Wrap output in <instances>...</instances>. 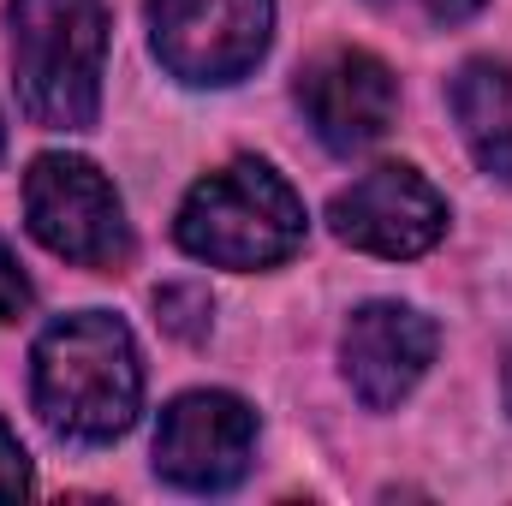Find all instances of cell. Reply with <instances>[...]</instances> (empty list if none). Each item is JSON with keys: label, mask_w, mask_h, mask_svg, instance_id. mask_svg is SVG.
<instances>
[{"label": "cell", "mask_w": 512, "mask_h": 506, "mask_svg": "<svg viewBox=\"0 0 512 506\" xmlns=\"http://www.w3.org/2000/svg\"><path fill=\"white\" fill-rule=\"evenodd\" d=\"M435 346H441V334H435V322L423 310L376 298V304L352 310V322L340 334V370H346L352 393L370 411H393L417 381L429 376Z\"/></svg>", "instance_id": "cell-9"}, {"label": "cell", "mask_w": 512, "mask_h": 506, "mask_svg": "<svg viewBox=\"0 0 512 506\" xmlns=\"http://www.w3.org/2000/svg\"><path fill=\"white\" fill-rule=\"evenodd\" d=\"M256 459V411L239 393H221V387H197V393H179L167 411H161V429H155V471L173 483V489H191V495H221L233 489Z\"/></svg>", "instance_id": "cell-6"}, {"label": "cell", "mask_w": 512, "mask_h": 506, "mask_svg": "<svg viewBox=\"0 0 512 506\" xmlns=\"http://www.w3.org/2000/svg\"><path fill=\"white\" fill-rule=\"evenodd\" d=\"M447 102H453L459 137L477 155V167L512 185V66L507 60H465Z\"/></svg>", "instance_id": "cell-10"}, {"label": "cell", "mask_w": 512, "mask_h": 506, "mask_svg": "<svg viewBox=\"0 0 512 506\" xmlns=\"http://www.w3.org/2000/svg\"><path fill=\"white\" fill-rule=\"evenodd\" d=\"M30 280H24V268H18V256L6 251V239H0V322H18L24 310H30Z\"/></svg>", "instance_id": "cell-13"}, {"label": "cell", "mask_w": 512, "mask_h": 506, "mask_svg": "<svg viewBox=\"0 0 512 506\" xmlns=\"http://www.w3.org/2000/svg\"><path fill=\"white\" fill-rule=\"evenodd\" d=\"M18 495H30V453L0 423V501H18Z\"/></svg>", "instance_id": "cell-12"}, {"label": "cell", "mask_w": 512, "mask_h": 506, "mask_svg": "<svg viewBox=\"0 0 512 506\" xmlns=\"http://www.w3.org/2000/svg\"><path fill=\"white\" fill-rule=\"evenodd\" d=\"M0 149H6V131H0Z\"/></svg>", "instance_id": "cell-15"}, {"label": "cell", "mask_w": 512, "mask_h": 506, "mask_svg": "<svg viewBox=\"0 0 512 506\" xmlns=\"http://www.w3.org/2000/svg\"><path fill=\"white\" fill-rule=\"evenodd\" d=\"M328 227L340 245L352 251H370V256H423L441 245L447 233V203L441 191L405 167V161H387V167H370L364 179H352L334 203H328Z\"/></svg>", "instance_id": "cell-7"}, {"label": "cell", "mask_w": 512, "mask_h": 506, "mask_svg": "<svg viewBox=\"0 0 512 506\" xmlns=\"http://www.w3.org/2000/svg\"><path fill=\"white\" fill-rule=\"evenodd\" d=\"M24 221L42 251L78 268H120L131 256L126 209L108 173L84 155H36L24 173Z\"/></svg>", "instance_id": "cell-4"}, {"label": "cell", "mask_w": 512, "mask_h": 506, "mask_svg": "<svg viewBox=\"0 0 512 506\" xmlns=\"http://www.w3.org/2000/svg\"><path fill=\"white\" fill-rule=\"evenodd\" d=\"M179 251L209 268H274L304 245V203L268 161H227L197 179L173 221Z\"/></svg>", "instance_id": "cell-3"}, {"label": "cell", "mask_w": 512, "mask_h": 506, "mask_svg": "<svg viewBox=\"0 0 512 506\" xmlns=\"http://www.w3.org/2000/svg\"><path fill=\"white\" fill-rule=\"evenodd\" d=\"M417 6H423L435 24H465V18H471V12H483L489 0H417Z\"/></svg>", "instance_id": "cell-14"}, {"label": "cell", "mask_w": 512, "mask_h": 506, "mask_svg": "<svg viewBox=\"0 0 512 506\" xmlns=\"http://www.w3.org/2000/svg\"><path fill=\"white\" fill-rule=\"evenodd\" d=\"M274 36V0H149L155 60L179 84H239Z\"/></svg>", "instance_id": "cell-5"}, {"label": "cell", "mask_w": 512, "mask_h": 506, "mask_svg": "<svg viewBox=\"0 0 512 506\" xmlns=\"http://www.w3.org/2000/svg\"><path fill=\"white\" fill-rule=\"evenodd\" d=\"M155 316L173 340H203L209 322H215V298L203 286H161L155 292Z\"/></svg>", "instance_id": "cell-11"}, {"label": "cell", "mask_w": 512, "mask_h": 506, "mask_svg": "<svg viewBox=\"0 0 512 506\" xmlns=\"http://www.w3.org/2000/svg\"><path fill=\"white\" fill-rule=\"evenodd\" d=\"M298 108L334 155H358L376 137H387L393 108H399V84L376 54L328 48L298 72Z\"/></svg>", "instance_id": "cell-8"}, {"label": "cell", "mask_w": 512, "mask_h": 506, "mask_svg": "<svg viewBox=\"0 0 512 506\" xmlns=\"http://www.w3.org/2000/svg\"><path fill=\"white\" fill-rule=\"evenodd\" d=\"M30 399L60 441H120L143 411V358L131 328L108 310L48 322L30 352Z\"/></svg>", "instance_id": "cell-1"}, {"label": "cell", "mask_w": 512, "mask_h": 506, "mask_svg": "<svg viewBox=\"0 0 512 506\" xmlns=\"http://www.w3.org/2000/svg\"><path fill=\"white\" fill-rule=\"evenodd\" d=\"M18 108L42 131H90L102 114V0H6Z\"/></svg>", "instance_id": "cell-2"}]
</instances>
